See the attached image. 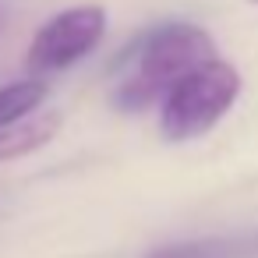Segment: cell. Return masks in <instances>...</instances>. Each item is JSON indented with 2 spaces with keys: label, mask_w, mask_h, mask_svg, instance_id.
<instances>
[{
  "label": "cell",
  "mask_w": 258,
  "mask_h": 258,
  "mask_svg": "<svg viewBox=\"0 0 258 258\" xmlns=\"http://www.w3.org/2000/svg\"><path fill=\"white\" fill-rule=\"evenodd\" d=\"M212 36L191 22H166L152 32H145L127 53L117 57L120 64H135L127 78L113 89V106L124 113H138L166 96V89L184 78L191 68L205 64L212 57Z\"/></svg>",
  "instance_id": "6da1fadb"
},
{
  "label": "cell",
  "mask_w": 258,
  "mask_h": 258,
  "mask_svg": "<svg viewBox=\"0 0 258 258\" xmlns=\"http://www.w3.org/2000/svg\"><path fill=\"white\" fill-rule=\"evenodd\" d=\"M240 96V75L233 64L209 57L205 64L191 68L184 78H177L163 96V117L159 127L173 142H187L205 135L223 120V113Z\"/></svg>",
  "instance_id": "7a4b0ae2"
},
{
  "label": "cell",
  "mask_w": 258,
  "mask_h": 258,
  "mask_svg": "<svg viewBox=\"0 0 258 258\" xmlns=\"http://www.w3.org/2000/svg\"><path fill=\"white\" fill-rule=\"evenodd\" d=\"M106 36V11L103 8H71L53 15L29 43V68L36 75L64 71L78 64L85 53H92Z\"/></svg>",
  "instance_id": "3957f363"
},
{
  "label": "cell",
  "mask_w": 258,
  "mask_h": 258,
  "mask_svg": "<svg viewBox=\"0 0 258 258\" xmlns=\"http://www.w3.org/2000/svg\"><path fill=\"white\" fill-rule=\"evenodd\" d=\"M60 127V113L57 110H46V113H36V117H22L18 124L0 131V163H11V159H22L36 149H43Z\"/></svg>",
  "instance_id": "277c9868"
},
{
  "label": "cell",
  "mask_w": 258,
  "mask_h": 258,
  "mask_svg": "<svg viewBox=\"0 0 258 258\" xmlns=\"http://www.w3.org/2000/svg\"><path fill=\"white\" fill-rule=\"evenodd\" d=\"M251 254H258V233L205 237V240H184L149 251V258H251Z\"/></svg>",
  "instance_id": "5b68a950"
},
{
  "label": "cell",
  "mask_w": 258,
  "mask_h": 258,
  "mask_svg": "<svg viewBox=\"0 0 258 258\" xmlns=\"http://www.w3.org/2000/svg\"><path fill=\"white\" fill-rule=\"evenodd\" d=\"M46 96H50V85L46 82H36V78L32 82H15L8 89H0V131L11 127V124H18L29 113H36L46 103Z\"/></svg>",
  "instance_id": "8992f818"
},
{
  "label": "cell",
  "mask_w": 258,
  "mask_h": 258,
  "mask_svg": "<svg viewBox=\"0 0 258 258\" xmlns=\"http://www.w3.org/2000/svg\"><path fill=\"white\" fill-rule=\"evenodd\" d=\"M254 4H258V0H254Z\"/></svg>",
  "instance_id": "52a82bcc"
}]
</instances>
